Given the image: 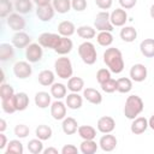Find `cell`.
I'll list each match as a JSON object with an SVG mask.
<instances>
[{
  "mask_svg": "<svg viewBox=\"0 0 154 154\" xmlns=\"http://www.w3.org/2000/svg\"><path fill=\"white\" fill-rule=\"evenodd\" d=\"M103 63L113 73H120L124 70L123 54L116 47H109L103 52Z\"/></svg>",
  "mask_w": 154,
  "mask_h": 154,
  "instance_id": "cell-1",
  "label": "cell"
},
{
  "mask_svg": "<svg viewBox=\"0 0 154 154\" xmlns=\"http://www.w3.org/2000/svg\"><path fill=\"white\" fill-rule=\"evenodd\" d=\"M144 108L143 100L138 95H130L128 96L124 106V116L128 119H135L137 116L142 113Z\"/></svg>",
  "mask_w": 154,
  "mask_h": 154,
  "instance_id": "cell-2",
  "label": "cell"
},
{
  "mask_svg": "<svg viewBox=\"0 0 154 154\" xmlns=\"http://www.w3.org/2000/svg\"><path fill=\"white\" fill-rule=\"evenodd\" d=\"M78 55L82 59V61L87 65L95 64L96 59H97V53H96L95 46L89 41H84L78 46Z\"/></svg>",
  "mask_w": 154,
  "mask_h": 154,
  "instance_id": "cell-3",
  "label": "cell"
},
{
  "mask_svg": "<svg viewBox=\"0 0 154 154\" xmlns=\"http://www.w3.org/2000/svg\"><path fill=\"white\" fill-rule=\"evenodd\" d=\"M54 71L55 75L61 78V79H69L72 77L73 69H72V63L69 58L66 57H60L54 61Z\"/></svg>",
  "mask_w": 154,
  "mask_h": 154,
  "instance_id": "cell-4",
  "label": "cell"
},
{
  "mask_svg": "<svg viewBox=\"0 0 154 154\" xmlns=\"http://www.w3.org/2000/svg\"><path fill=\"white\" fill-rule=\"evenodd\" d=\"M107 11H101L96 14L95 20H94V28L99 31H111L113 30V24L111 23V18Z\"/></svg>",
  "mask_w": 154,
  "mask_h": 154,
  "instance_id": "cell-5",
  "label": "cell"
},
{
  "mask_svg": "<svg viewBox=\"0 0 154 154\" xmlns=\"http://www.w3.org/2000/svg\"><path fill=\"white\" fill-rule=\"evenodd\" d=\"M61 38V35L59 34H54V32H42L38 36V43L43 47V48H49V49H55V47L58 46L59 41Z\"/></svg>",
  "mask_w": 154,
  "mask_h": 154,
  "instance_id": "cell-6",
  "label": "cell"
},
{
  "mask_svg": "<svg viewBox=\"0 0 154 154\" xmlns=\"http://www.w3.org/2000/svg\"><path fill=\"white\" fill-rule=\"evenodd\" d=\"M13 73L18 79H26L32 73V67L29 61L19 60L13 65Z\"/></svg>",
  "mask_w": 154,
  "mask_h": 154,
  "instance_id": "cell-7",
  "label": "cell"
},
{
  "mask_svg": "<svg viewBox=\"0 0 154 154\" xmlns=\"http://www.w3.org/2000/svg\"><path fill=\"white\" fill-rule=\"evenodd\" d=\"M6 23L13 31H23V29L25 28V19L18 12H12L11 14H8L6 17Z\"/></svg>",
  "mask_w": 154,
  "mask_h": 154,
  "instance_id": "cell-8",
  "label": "cell"
},
{
  "mask_svg": "<svg viewBox=\"0 0 154 154\" xmlns=\"http://www.w3.org/2000/svg\"><path fill=\"white\" fill-rule=\"evenodd\" d=\"M43 57L42 46L40 43H30L25 48V58L29 63H38Z\"/></svg>",
  "mask_w": 154,
  "mask_h": 154,
  "instance_id": "cell-9",
  "label": "cell"
},
{
  "mask_svg": "<svg viewBox=\"0 0 154 154\" xmlns=\"http://www.w3.org/2000/svg\"><path fill=\"white\" fill-rule=\"evenodd\" d=\"M11 42L14 46V48L22 49V48H26L31 43V37L24 31H16V34L12 36Z\"/></svg>",
  "mask_w": 154,
  "mask_h": 154,
  "instance_id": "cell-10",
  "label": "cell"
},
{
  "mask_svg": "<svg viewBox=\"0 0 154 154\" xmlns=\"http://www.w3.org/2000/svg\"><path fill=\"white\" fill-rule=\"evenodd\" d=\"M130 78L134 81V82H143L146 78H147V67L143 65V64H135L131 66L130 69Z\"/></svg>",
  "mask_w": 154,
  "mask_h": 154,
  "instance_id": "cell-11",
  "label": "cell"
},
{
  "mask_svg": "<svg viewBox=\"0 0 154 154\" xmlns=\"http://www.w3.org/2000/svg\"><path fill=\"white\" fill-rule=\"evenodd\" d=\"M51 116L55 120H63L66 117V103L60 100H55L51 103Z\"/></svg>",
  "mask_w": 154,
  "mask_h": 154,
  "instance_id": "cell-12",
  "label": "cell"
},
{
  "mask_svg": "<svg viewBox=\"0 0 154 154\" xmlns=\"http://www.w3.org/2000/svg\"><path fill=\"white\" fill-rule=\"evenodd\" d=\"M97 130L102 134H109L116 129V120L109 116H103L97 120Z\"/></svg>",
  "mask_w": 154,
  "mask_h": 154,
  "instance_id": "cell-13",
  "label": "cell"
},
{
  "mask_svg": "<svg viewBox=\"0 0 154 154\" xmlns=\"http://www.w3.org/2000/svg\"><path fill=\"white\" fill-rule=\"evenodd\" d=\"M109 18H111V23L113 24V26H124L128 20V13L122 7L116 8L111 12Z\"/></svg>",
  "mask_w": 154,
  "mask_h": 154,
  "instance_id": "cell-14",
  "label": "cell"
},
{
  "mask_svg": "<svg viewBox=\"0 0 154 154\" xmlns=\"http://www.w3.org/2000/svg\"><path fill=\"white\" fill-rule=\"evenodd\" d=\"M55 13V10L52 4L46 5V6H37L36 8V16L41 22H49L53 19Z\"/></svg>",
  "mask_w": 154,
  "mask_h": 154,
  "instance_id": "cell-15",
  "label": "cell"
},
{
  "mask_svg": "<svg viewBox=\"0 0 154 154\" xmlns=\"http://www.w3.org/2000/svg\"><path fill=\"white\" fill-rule=\"evenodd\" d=\"M117 143H118V141H117L116 136L111 135V132L109 134H105L100 138V141H99V146H100V148L103 152H112V150H114L116 147H117Z\"/></svg>",
  "mask_w": 154,
  "mask_h": 154,
  "instance_id": "cell-16",
  "label": "cell"
},
{
  "mask_svg": "<svg viewBox=\"0 0 154 154\" xmlns=\"http://www.w3.org/2000/svg\"><path fill=\"white\" fill-rule=\"evenodd\" d=\"M148 126L149 125H148V119L147 118H144V117H136L135 119H132L130 130L135 135H141V134H143L147 130Z\"/></svg>",
  "mask_w": 154,
  "mask_h": 154,
  "instance_id": "cell-17",
  "label": "cell"
},
{
  "mask_svg": "<svg viewBox=\"0 0 154 154\" xmlns=\"http://www.w3.org/2000/svg\"><path fill=\"white\" fill-rule=\"evenodd\" d=\"M83 97L88 102H90L93 105H100L102 102L101 93L99 90L94 89V88H85V89H83Z\"/></svg>",
  "mask_w": 154,
  "mask_h": 154,
  "instance_id": "cell-18",
  "label": "cell"
},
{
  "mask_svg": "<svg viewBox=\"0 0 154 154\" xmlns=\"http://www.w3.org/2000/svg\"><path fill=\"white\" fill-rule=\"evenodd\" d=\"M73 48V43L71 41V38L69 37H65V36H61L58 46L55 47L54 52L57 54H60V55H65V54H69Z\"/></svg>",
  "mask_w": 154,
  "mask_h": 154,
  "instance_id": "cell-19",
  "label": "cell"
},
{
  "mask_svg": "<svg viewBox=\"0 0 154 154\" xmlns=\"http://www.w3.org/2000/svg\"><path fill=\"white\" fill-rule=\"evenodd\" d=\"M13 102H14V107L17 111H24L29 106V96L24 91L16 93L13 95Z\"/></svg>",
  "mask_w": 154,
  "mask_h": 154,
  "instance_id": "cell-20",
  "label": "cell"
},
{
  "mask_svg": "<svg viewBox=\"0 0 154 154\" xmlns=\"http://www.w3.org/2000/svg\"><path fill=\"white\" fill-rule=\"evenodd\" d=\"M67 108L70 109H79L83 105V97L78 94V93H70L66 96V101H65Z\"/></svg>",
  "mask_w": 154,
  "mask_h": 154,
  "instance_id": "cell-21",
  "label": "cell"
},
{
  "mask_svg": "<svg viewBox=\"0 0 154 154\" xmlns=\"http://www.w3.org/2000/svg\"><path fill=\"white\" fill-rule=\"evenodd\" d=\"M61 129L66 135H73L78 130V123L72 117H65L61 123Z\"/></svg>",
  "mask_w": 154,
  "mask_h": 154,
  "instance_id": "cell-22",
  "label": "cell"
},
{
  "mask_svg": "<svg viewBox=\"0 0 154 154\" xmlns=\"http://www.w3.org/2000/svg\"><path fill=\"white\" fill-rule=\"evenodd\" d=\"M75 31H76V26L70 20H63L58 24V34L61 36L70 37L75 34Z\"/></svg>",
  "mask_w": 154,
  "mask_h": 154,
  "instance_id": "cell-23",
  "label": "cell"
},
{
  "mask_svg": "<svg viewBox=\"0 0 154 154\" xmlns=\"http://www.w3.org/2000/svg\"><path fill=\"white\" fill-rule=\"evenodd\" d=\"M37 79H38V83L43 87H51L53 83H54V79H55V73L51 70H42L38 76H37Z\"/></svg>",
  "mask_w": 154,
  "mask_h": 154,
  "instance_id": "cell-24",
  "label": "cell"
},
{
  "mask_svg": "<svg viewBox=\"0 0 154 154\" xmlns=\"http://www.w3.org/2000/svg\"><path fill=\"white\" fill-rule=\"evenodd\" d=\"M51 97L52 95L48 94L47 91H37L35 94V105L38 108H47L48 106H51Z\"/></svg>",
  "mask_w": 154,
  "mask_h": 154,
  "instance_id": "cell-25",
  "label": "cell"
},
{
  "mask_svg": "<svg viewBox=\"0 0 154 154\" xmlns=\"http://www.w3.org/2000/svg\"><path fill=\"white\" fill-rule=\"evenodd\" d=\"M34 1L32 0H14V10L20 14H26L32 11Z\"/></svg>",
  "mask_w": 154,
  "mask_h": 154,
  "instance_id": "cell-26",
  "label": "cell"
},
{
  "mask_svg": "<svg viewBox=\"0 0 154 154\" xmlns=\"http://www.w3.org/2000/svg\"><path fill=\"white\" fill-rule=\"evenodd\" d=\"M140 51L146 58H154V38H144L140 43Z\"/></svg>",
  "mask_w": 154,
  "mask_h": 154,
  "instance_id": "cell-27",
  "label": "cell"
},
{
  "mask_svg": "<svg viewBox=\"0 0 154 154\" xmlns=\"http://www.w3.org/2000/svg\"><path fill=\"white\" fill-rule=\"evenodd\" d=\"M14 46L10 43H1L0 45V60L7 61L14 58Z\"/></svg>",
  "mask_w": 154,
  "mask_h": 154,
  "instance_id": "cell-28",
  "label": "cell"
},
{
  "mask_svg": "<svg viewBox=\"0 0 154 154\" xmlns=\"http://www.w3.org/2000/svg\"><path fill=\"white\" fill-rule=\"evenodd\" d=\"M120 38L124 42H134L137 37V30L134 26H123V29L119 32Z\"/></svg>",
  "mask_w": 154,
  "mask_h": 154,
  "instance_id": "cell-29",
  "label": "cell"
},
{
  "mask_svg": "<svg viewBox=\"0 0 154 154\" xmlns=\"http://www.w3.org/2000/svg\"><path fill=\"white\" fill-rule=\"evenodd\" d=\"M66 85L63 83H57L54 82L51 85V95L57 99V100H61L63 97H66Z\"/></svg>",
  "mask_w": 154,
  "mask_h": 154,
  "instance_id": "cell-30",
  "label": "cell"
},
{
  "mask_svg": "<svg viewBox=\"0 0 154 154\" xmlns=\"http://www.w3.org/2000/svg\"><path fill=\"white\" fill-rule=\"evenodd\" d=\"M66 87L72 93H79L81 90L84 89V81L81 77H70Z\"/></svg>",
  "mask_w": 154,
  "mask_h": 154,
  "instance_id": "cell-31",
  "label": "cell"
},
{
  "mask_svg": "<svg viewBox=\"0 0 154 154\" xmlns=\"http://www.w3.org/2000/svg\"><path fill=\"white\" fill-rule=\"evenodd\" d=\"M77 132L83 140H94L96 137V130L91 125H81L78 126Z\"/></svg>",
  "mask_w": 154,
  "mask_h": 154,
  "instance_id": "cell-32",
  "label": "cell"
},
{
  "mask_svg": "<svg viewBox=\"0 0 154 154\" xmlns=\"http://www.w3.org/2000/svg\"><path fill=\"white\" fill-rule=\"evenodd\" d=\"M77 35L81 38H85L88 41L96 36V30H95V28H93L90 25H81L77 28Z\"/></svg>",
  "mask_w": 154,
  "mask_h": 154,
  "instance_id": "cell-33",
  "label": "cell"
},
{
  "mask_svg": "<svg viewBox=\"0 0 154 154\" xmlns=\"http://www.w3.org/2000/svg\"><path fill=\"white\" fill-rule=\"evenodd\" d=\"M97 148L99 146L94 140H83L79 146V150L82 154H94L96 153Z\"/></svg>",
  "mask_w": 154,
  "mask_h": 154,
  "instance_id": "cell-34",
  "label": "cell"
},
{
  "mask_svg": "<svg viewBox=\"0 0 154 154\" xmlns=\"http://www.w3.org/2000/svg\"><path fill=\"white\" fill-rule=\"evenodd\" d=\"M132 89V79L128 77H122L117 79V91L126 94Z\"/></svg>",
  "mask_w": 154,
  "mask_h": 154,
  "instance_id": "cell-35",
  "label": "cell"
},
{
  "mask_svg": "<svg viewBox=\"0 0 154 154\" xmlns=\"http://www.w3.org/2000/svg\"><path fill=\"white\" fill-rule=\"evenodd\" d=\"M52 134H53V131H52L51 126H48V125H46V124L38 125V126L36 128V130H35L36 137L40 138V140H42V141L49 140V138L52 137Z\"/></svg>",
  "mask_w": 154,
  "mask_h": 154,
  "instance_id": "cell-36",
  "label": "cell"
},
{
  "mask_svg": "<svg viewBox=\"0 0 154 154\" xmlns=\"http://www.w3.org/2000/svg\"><path fill=\"white\" fill-rule=\"evenodd\" d=\"M23 152H24V148L22 142L19 140H11L7 143L5 154H23Z\"/></svg>",
  "mask_w": 154,
  "mask_h": 154,
  "instance_id": "cell-37",
  "label": "cell"
},
{
  "mask_svg": "<svg viewBox=\"0 0 154 154\" xmlns=\"http://www.w3.org/2000/svg\"><path fill=\"white\" fill-rule=\"evenodd\" d=\"M52 5L55 12L64 14L67 13L71 8V0H52Z\"/></svg>",
  "mask_w": 154,
  "mask_h": 154,
  "instance_id": "cell-38",
  "label": "cell"
},
{
  "mask_svg": "<svg viewBox=\"0 0 154 154\" xmlns=\"http://www.w3.org/2000/svg\"><path fill=\"white\" fill-rule=\"evenodd\" d=\"M96 41L102 47H109L113 42V35L111 31H100L96 36Z\"/></svg>",
  "mask_w": 154,
  "mask_h": 154,
  "instance_id": "cell-39",
  "label": "cell"
},
{
  "mask_svg": "<svg viewBox=\"0 0 154 154\" xmlns=\"http://www.w3.org/2000/svg\"><path fill=\"white\" fill-rule=\"evenodd\" d=\"M28 150L31 154H40L43 153V143L40 138H32L28 143Z\"/></svg>",
  "mask_w": 154,
  "mask_h": 154,
  "instance_id": "cell-40",
  "label": "cell"
},
{
  "mask_svg": "<svg viewBox=\"0 0 154 154\" xmlns=\"http://www.w3.org/2000/svg\"><path fill=\"white\" fill-rule=\"evenodd\" d=\"M14 10V4L11 2V0H0V17L6 18L8 14L12 13Z\"/></svg>",
  "mask_w": 154,
  "mask_h": 154,
  "instance_id": "cell-41",
  "label": "cell"
},
{
  "mask_svg": "<svg viewBox=\"0 0 154 154\" xmlns=\"http://www.w3.org/2000/svg\"><path fill=\"white\" fill-rule=\"evenodd\" d=\"M14 90H13V87L11 84H7V83H1V87H0V97L1 100L4 99H8V97H12L14 95Z\"/></svg>",
  "mask_w": 154,
  "mask_h": 154,
  "instance_id": "cell-42",
  "label": "cell"
},
{
  "mask_svg": "<svg viewBox=\"0 0 154 154\" xmlns=\"http://www.w3.org/2000/svg\"><path fill=\"white\" fill-rule=\"evenodd\" d=\"M1 107H2V111L7 114H12L14 113L17 109L14 107V102H13V96L12 97H8V99H4L1 100Z\"/></svg>",
  "mask_w": 154,
  "mask_h": 154,
  "instance_id": "cell-43",
  "label": "cell"
},
{
  "mask_svg": "<svg viewBox=\"0 0 154 154\" xmlns=\"http://www.w3.org/2000/svg\"><path fill=\"white\" fill-rule=\"evenodd\" d=\"M30 132V129L25 124H17L14 126V135L18 138H25Z\"/></svg>",
  "mask_w": 154,
  "mask_h": 154,
  "instance_id": "cell-44",
  "label": "cell"
},
{
  "mask_svg": "<svg viewBox=\"0 0 154 154\" xmlns=\"http://www.w3.org/2000/svg\"><path fill=\"white\" fill-rule=\"evenodd\" d=\"M100 85H101V89H102L105 93H108V94L114 93V91L117 90V81L113 79V78H109L108 81L103 82V83L100 84Z\"/></svg>",
  "mask_w": 154,
  "mask_h": 154,
  "instance_id": "cell-45",
  "label": "cell"
},
{
  "mask_svg": "<svg viewBox=\"0 0 154 154\" xmlns=\"http://www.w3.org/2000/svg\"><path fill=\"white\" fill-rule=\"evenodd\" d=\"M109 78H112V77H111V71L108 69H100V70H97V72H96V81L100 84H102L103 82L108 81Z\"/></svg>",
  "mask_w": 154,
  "mask_h": 154,
  "instance_id": "cell-46",
  "label": "cell"
},
{
  "mask_svg": "<svg viewBox=\"0 0 154 154\" xmlns=\"http://www.w3.org/2000/svg\"><path fill=\"white\" fill-rule=\"evenodd\" d=\"M87 0H71V7L76 12H82L87 8Z\"/></svg>",
  "mask_w": 154,
  "mask_h": 154,
  "instance_id": "cell-47",
  "label": "cell"
},
{
  "mask_svg": "<svg viewBox=\"0 0 154 154\" xmlns=\"http://www.w3.org/2000/svg\"><path fill=\"white\" fill-rule=\"evenodd\" d=\"M95 4L100 10L107 11L112 6V0H95Z\"/></svg>",
  "mask_w": 154,
  "mask_h": 154,
  "instance_id": "cell-48",
  "label": "cell"
},
{
  "mask_svg": "<svg viewBox=\"0 0 154 154\" xmlns=\"http://www.w3.org/2000/svg\"><path fill=\"white\" fill-rule=\"evenodd\" d=\"M77 153H78V149L73 144H65L61 148V154H77Z\"/></svg>",
  "mask_w": 154,
  "mask_h": 154,
  "instance_id": "cell-49",
  "label": "cell"
},
{
  "mask_svg": "<svg viewBox=\"0 0 154 154\" xmlns=\"http://www.w3.org/2000/svg\"><path fill=\"white\" fill-rule=\"evenodd\" d=\"M137 0H119V5L124 10H130L136 5Z\"/></svg>",
  "mask_w": 154,
  "mask_h": 154,
  "instance_id": "cell-50",
  "label": "cell"
},
{
  "mask_svg": "<svg viewBox=\"0 0 154 154\" xmlns=\"http://www.w3.org/2000/svg\"><path fill=\"white\" fill-rule=\"evenodd\" d=\"M7 137H6V135L4 134V132H0V150H2V149H5L6 147H7Z\"/></svg>",
  "mask_w": 154,
  "mask_h": 154,
  "instance_id": "cell-51",
  "label": "cell"
},
{
  "mask_svg": "<svg viewBox=\"0 0 154 154\" xmlns=\"http://www.w3.org/2000/svg\"><path fill=\"white\" fill-rule=\"evenodd\" d=\"M34 4H36L37 6H46V5H49L52 4V0H32Z\"/></svg>",
  "mask_w": 154,
  "mask_h": 154,
  "instance_id": "cell-52",
  "label": "cell"
},
{
  "mask_svg": "<svg viewBox=\"0 0 154 154\" xmlns=\"http://www.w3.org/2000/svg\"><path fill=\"white\" fill-rule=\"evenodd\" d=\"M58 149L54 147H48L46 149H43V154H58Z\"/></svg>",
  "mask_w": 154,
  "mask_h": 154,
  "instance_id": "cell-53",
  "label": "cell"
},
{
  "mask_svg": "<svg viewBox=\"0 0 154 154\" xmlns=\"http://www.w3.org/2000/svg\"><path fill=\"white\" fill-rule=\"evenodd\" d=\"M7 128V124H6V120L5 119H0V132H4Z\"/></svg>",
  "mask_w": 154,
  "mask_h": 154,
  "instance_id": "cell-54",
  "label": "cell"
},
{
  "mask_svg": "<svg viewBox=\"0 0 154 154\" xmlns=\"http://www.w3.org/2000/svg\"><path fill=\"white\" fill-rule=\"evenodd\" d=\"M148 125H149V128H150L152 130H154V114L148 119Z\"/></svg>",
  "mask_w": 154,
  "mask_h": 154,
  "instance_id": "cell-55",
  "label": "cell"
},
{
  "mask_svg": "<svg viewBox=\"0 0 154 154\" xmlns=\"http://www.w3.org/2000/svg\"><path fill=\"white\" fill-rule=\"evenodd\" d=\"M149 14H150V17L154 19V4L150 6V10H149Z\"/></svg>",
  "mask_w": 154,
  "mask_h": 154,
  "instance_id": "cell-56",
  "label": "cell"
}]
</instances>
